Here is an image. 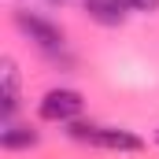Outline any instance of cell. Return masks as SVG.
I'll return each mask as SVG.
<instances>
[{
    "instance_id": "cell-1",
    "label": "cell",
    "mask_w": 159,
    "mask_h": 159,
    "mask_svg": "<svg viewBox=\"0 0 159 159\" xmlns=\"http://www.w3.org/2000/svg\"><path fill=\"white\" fill-rule=\"evenodd\" d=\"M70 137L85 141V144H96V148H111V152H141L144 141L129 129H107V126H85V122H67Z\"/></svg>"
},
{
    "instance_id": "cell-2",
    "label": "cell",
    "mask_w": 159,
    "mask_h": 159,
    "mask_svg": "<svg viewBox=\"0 0 159 159\" xmlns=\"http://www.w3.org/2000/svg\"><path fill=\"white\" fill-rule=\"evenodd\" d=\"M81 107H85V100L74 89H52V93L41 96V104H37L41 119H48V122H74L81 115Z\"/></svg>"
},
{
    "instance_id": "cell-3",
    "label": "cell",
    "mask_w": 159,
    "mask_h": 159,
    "mask_svg": "<svg viewBox=\"0 0 159 159\" xmlns=\"http://www.w3.org/2000/svg\"><path fill=\"white\" fill-rule=\"evenodd\" d=\"M15 26L26 34V37L41 44V48H48V52H56V48H63V30L56 26V22H48V19H41V15H30V11H15Z\"/></svg>"
},
{
    "instance_id": "cell-4",
    "label": "cell",
    "mask_w": 159,
    "mask_h": 159,
    "mask_svg": "<svg viewBox=\"0 0 159 159\" xmlns=\"http://www.w3.org/2000/svg\"><path fill=\"white\" fill-rule=\"evenodd\" d=\"M41 137L37 129H30V126H4L0 129V144L7 148V152H19V148H34Z\"/></svg>"
},
{
    "instance_id": "cell-5",
    "label": "cell",
    "mask_w": 159,
    "mask_h": 159,
    "mask_svg": "<svg viewBox=\"0 0 159 159\" xmlns=\"http://www.w3.org/2000/svg\"><path fill=\"white\" fill-rule=\"evenodd\" d=\"M85 7H89V15H93L96 22H104V26H119V22H122V11H126L119 0H89Z\"/></svg>"
},
{
    "instance_id": "cell-6",
    "label": "cell",
    "mask_w": 159,
    "mask_h": 159,
    "mask_svg": "<svg viewBox=\"0 0 159 159\" xmlns=\"http://www.w3.org/2000/svg\"><path fill=\"white\" fill-rule=\"evenodd\" d=\"M4 96H11V100H19V67H15V59L11 56H4Z\"/></svg>"
},
{
    "instance_id": "cell-7",
    "label": "cell",
    "mask_w": 159,
    "mask_h": 159,
    "mask_svg": "<svg viewBox=\"0 0 159 159\" xmlns=\"http://www.w3.org/2000/svg\"><path fill=\"white\" fill-rule=\"evenodd\" d=\"M126 11H159V0H119Z\"/></svg>"
},
{
    "instance_id": "cell-8",
    "label": "cell",
    "mask_w": 159,
    "mask_h": 159,
    "mask_svg": "<svg viewBox=\"0 0 159 159\" xmlns=\"http://www.w3.org/2000/svg\"><path fill=\"white\" fill-rule=\"evenodd\" d=\"M59 4H67V0H59ZM78 4H89V0H78Z\"/></svg>"
},
{
    "instance_id": "cell-9",
    "label": "cell",
    "mask_w": 159,
    "mask_h": 159,
    "mask_svg": "<svg viewBox=\"0 0 159 159\" xmlns=\"http://www.w3.org/2000/svg\"><path fill=\"white\" fill-rule=\"evenodd\" d=\"M156 141H159V133H156Z\"/></svg>"
}]
</instances>
